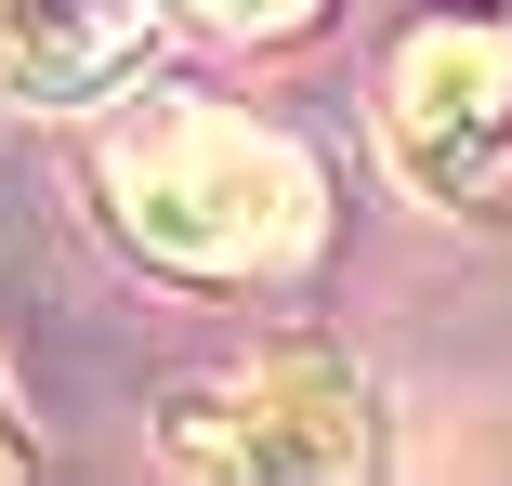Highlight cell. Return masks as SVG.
Masks as SVG:
<instances>
[{
    "label": "cell",
    "mask_w": 512,
    "mask_h": 486,
    "mask_svg": "<svg viewBox=\"0 0 512 486\" xmlns=\"http://www.w3.org/2000/svg\"><path fill=\"white\" fill-rule=\"evenodd\" d=\"M92 184H106V224L171 276H276L329 224L316 158L289 132H263V119H237V106H197V92L119 106Z\"/></svg>",
    "instance_id": "6da1fadb"
},
{
    "label": "cell",
    "mask_w": 512,
    "mask_h": 486,
    "mask_svg": "<svg viewBox=\"0 0 512 486\" xmlns=\"http://www.w3.org/2000/svg\"><path fill=\"white\" fill-rule=\"evenodd\" d=\"M158 447L184 473H263V486H329L381 460V408L342 355H250L224 381H184L158 408Z\"/></svg>",
    "instance_id": "7a4b0ae2"
},
{
    "label": "cell",
    "mask_w": 512,
    "mask_h": 486,
    "mask_svg": "<svg viewBox=\"0 0 512 486\" xmlns=\"http://www.w3.org/2000/svg\"><path fill=\"white\" fill-rule=\"evenodd\" d=\"M381 158L421 198H486L512 171V0L499 14H421L381 66Z\"/></svg>",
    "instance_id": "3957f363"
},
{
    "label": "cell",
    "mask_w": 512,
    "mask_h": 486,
    "mask_svg": "<svg viewBox=\"0 0 512 486\" xmlns=\"http://www.w3.org/2000/svg\"><path fill=\"white\" fill-rule=\"evenodd\" d=\"M171 0H0V66L27 106H106L145 66Z\"/></svg>",
    "instance_id": "277c9868"
},
{
    "label": "cell",
    "mask_w": 512,
    "mask_h": 486,
    "mask_svg": "<svg viewBox=\"0 0 512 486\" xmlns=\"http://www.w3.org/2000/svg\"><path fill=\"white\" fill-rule=\"evenodd\" d=\"M184 14H197V27H224V40H302L329 0H184Z\"/></svg>",
    "instance_id": "5b68a950"
},
{
    "label": "cell",
    "mask_w": 512,
    "mask_h": 486,
    "mask_svg": "<svg viewBox=\"0 0 512 486\" xmlns=\"http://www.w3.org/2000/svg\"><path fill=\"white\" fill-rule=\"evenodd\" d=\"M0 473H27V434H14V408H0Z\"/></svg>",
    "instance_id": "8992f818"
},
{
    "label": "cell",
    "mask_w": 512,
    "mask_h": 486,
    "mask_svg": "<svg viewBox=\"0 0 512 486\" xmlns=\"http://www.w3.org/2000/svg\"><path fill=\"white\" fill-rule=\"evenodd\" d=\"M0 79H14V66H0Z\"/></svg>",
    "instance_id": "52a82bcc"
}]
</instances>
